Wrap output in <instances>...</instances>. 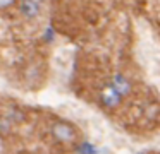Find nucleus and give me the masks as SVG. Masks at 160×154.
<instances>
[{
    "mask_svg": "<svg viewBox=\"0 0 160 154\" xmlns=\"http://www.w3.org/2000/svg\"><path fill=\"white\" fill-rule=\"evenodd\" d=\"M98 101H100V106L103 110H107V111H115V110H119L122 106L124 98H122L110 84H105L103 87L100 89V92H98Z\"/></svg>",
    "mask_w": 160,
    "mask_h": 154,
    "instance_id": "obj_2",
    "label": "nucleus"
},
{
    "mask_svg": "<svg viewBox=\"0 0 160 154\" xmlns=\"http://www.w3.org/2000/svg\"><path fill=\"white\" fill-rule=\"evenodd\" d=\"M108 84H110L112 87H114L115 91L122 96V98H128V96L132 92V82H131V79L126 77V75L121 74V72H115V74L110 77Z\"/></svg>",
    "mask_w": 160,
    "mask_h": 154,
    "instance_id": "obj_3",
    "label": "nucleus"
},
{
    "mask_svg": "<svg viewBox=\"0 0 160 154\" xmlns=\"http://www.w3.org/2000/svg\"><path fill=\"white\" fill-rule=\"evenodd\" d=\"M48 133L53 142L60 144V146H74L83 137L79 127L64 118H53L48 123Z\"/></svg>",
    "mask_w": 160,
    "mask_h": 154,
    "instance_id": "obj_1",
    "label": "nucleus"
},
{
    "mask_svg": "<svg viewBox=\"0 0 160 154\" xmlns=\"http://www.w3.org/2000/svg\"><path fill=\"white\" fill-rule=\"evenodd\" d=\"M18 5H19V12H21V16L24 19L31 21L35 17H38V14H40L38 0H19Z\"/></svg>",
    "mask_w": 160,
    "mask_h": 154,
    "instance_id": "obj_4",
    "label": "nucleus"
},
{
    "mask_svg": "<svg viewBox=\"0 0 160 154\" xmlns=\"http://www.w3.org/2000/svg\"><path fill=\"white\" fill-rule=\"evenodd\" d=\"M19 0H0V10H5V9H11L18 3Z\"/></svg>",
    "mask_w": 160,
    "mask_h": 154,
    "instance_id": "obj_5",
    "label": "nucleus"
}]
</instances>
